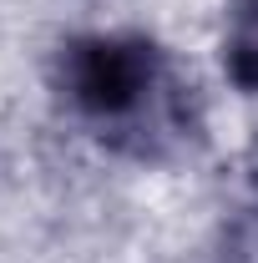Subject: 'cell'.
<instances>
[{
	"mask_svg": "<svg viewBox=\"0 0 258 263\" xmlns=\"http://www.w3.org/2000/svg\"><path fill=\"white\" fill-rule=\"evenodd\" d=\"M223 56L238 86L258 91V0H233L228 10V35H223Z\"/></svg>",
	"mask_w": 258,
	"mask_h": 263,
	"instance_id": "obj_2",
	"label": "cell"
},
{
	"mask_svg": "<svg viewBox=\"0 0 258 263\" xmlns=\"http://www.w3.org/2000/svg\"><path fill=\"white\" fill-rule=\"evenodd\" d=\"M51 86L66 117L132 162H177L202 142V97L182 61L142 31H86L71 35Z\"/></svg>",
	"mask_w": 258,
	"mask_h": 263,
	"instance_id": "obj_1",
	"label": "cell"
}]
</instances>
